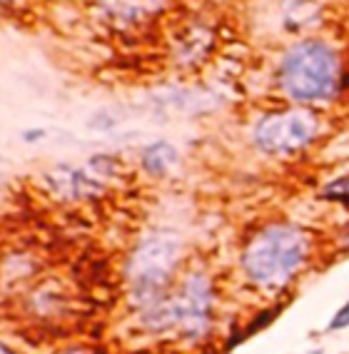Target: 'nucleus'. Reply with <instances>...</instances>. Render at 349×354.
I'll list each match as a JSON object with an SVG mask.
<instances>
[{"mask_svg": "<svg viewBox=\"0 0 349 354\" xmlns=\"http://www.w3.org/2000/svg\"><path fill=\"white\" fill-rule=\"evenodd\" d=\"M312 242L307 232L290 222H272L249 237L240 257L249 285L260 290H282L307 267Z\"/></svg>", "mask_w": 349, "mask_h": 354, "instance_id": "1", "label": "nucleus"}, {"mask_svg": "<svg viewBox=\"0 0 349 354\" xmlns=\"http://www.w3.org/2000/svg\"><path fill=\"white\" fill-rule=\"evenodd\" d=\"M212 312H215V287L207 274L190 272L165 299L140 310L138 324L150 335L180 332L185 339H197L212 324Z\"/></svg>", "mask_w": 349, "mask_h": 354, "instance_id": "2", "label": "nucleus"}, {"mask_svg": "<svg viewBox=\"0 0 349 354\" xmlns=\"http://www.w3.org/2000/svg\"><path fill=\"white\" fill-rule=\"evenodd\" d=\"M182 259V242L178 234H150L133 250L125 265L127 295L138 310L158 304L170 295L175 272Z\"/></svg>", "mask_w": 349, "mask_h": 354, "instance_id": "3", "label": "nucleus"}, {"mask_svg": "<svg viewBox=\"0 0 349 354\" xmlns=\"http://www.w3.org/2000/svg\"><path fill=\"white\" fill-rule=\"evenodd\" d=\"M282 88L299 102L334 97L339 90L337 55L322 43L294 45L282 63Z\"/></svg>", "mask_w": 349, "mask_h": 354, "instance_id": "4", "label": "nucleus"}, {"mask_svg": "<svg viewBox=\"0 0 349 354\" xmlns=\"http://www.w3.org/2000/svg\"><path fill=\"white\" fill-rule=\"evenodd\" d=\"M319 120L310 110H282L262 118L254 127V142L270 155H292L317 138Z\"/></svg>", "mask_w": 349, "mask_h": 354, "instance_id": "5", "label": "nucleus"}, {"mask_svg": "<svg viewBox=\"0 0 349 354\" xmlns=\"http://www.w3.org/2000/svg\"><path fill=\"white\" fill-rule=\"evenodd\" d=\"M142 167H145L147 175L153 177H162L167 175V172L175 167V162H178V150L170 145V142H153V145H147L145 150H142Z\"/></svg>", "mask_w": 349, "mask_h": 354, "instance_id": "6", "label": "nucleus"}, {"mask_svg": "<svg viewBox=\"0 0 349 354\" xmlns=\"http://www.w3.org/2000/svg\"><path fill=\"white\" fill-rule=\"evenodd\" d=\"M282 310H285V304H277V307H267V310H260L257 315L249 319V324L245 327V335L252 337L257 335V332H262V329H267L270 324L277 319L279 315H282Z\"/></svg>", "mask_w": 349, "mask_h": 354, "instance_id": "7", "label": "nucleus"}, {"mask_svg": "<svg viewBox=\"0 0 349 354\" xmlns=\"http://www.w3.org/2000/svg\"><path fill=\"white\" fill-rule=\"evenodd\" d=\"M322 200H332V203H342L344 207H349V175L339 177L334 183H330L322 190Z\"/></svg>", "mask_w": 349, "mask_h": 354, "instance_id": "8", "label": "nucleus"}, {"mask_svg": "<svg viewBox=\"0 0 349 354\" xmlns=\"http://www.w3.org/2000/svg\"><path fill=\"white\" fill-rule=\"evenodd\" d=\"M347 327H349V299L334 312V317H332L330 324H327V332H342V329H347Z\"/></svg>", "mask_w": 349, "mask_h": 354, "instance_id": "9", "label": "nucleus"}, {"mask_svg": "<svg viewBox=\"0 0 349 354\" xmlns=\"http://www.w3.org/2000/svg\"><path fill=\"white\" fill-rule=\"evenodd\" d=\"M339 242H342L344 252H349V222H347V225H344L342 234H339Z\"/></svg>", "mask_w": 349, "mask_h": 354, "instance_id": "10", "label": "nucleus"}, {"mask_svg": "<svg viewBox=\"0 0 349 354\" xmlns=\"http://www.w3.org/2000/svg\"><path fill=\"white\" fill-rule=\"evenodd\" d=\"M23 135H26L28 142H32V140H40V138H43L45 130H26V133H23Z\"/></svg>", "mask_w": 349, "mask_h": 354, "instance_id": "11", "label": "nucleus"}, {"mask_svg": "<svg viewBox=\"0 0 349 354\" xmlns=\"http://www.w3.org/2000/svg\"><path fill=\"white\" fill-rule=\"evenodd\" d=\"M65 354H90V352H85V349H70V352H65Z\"/></svg>", "mask_w": 349, "mask_h": 354, "instance_id": "12", "label": "nucleus"}, {"mask_svg": "<svg viewBox=\"0 0 349 354\" xmlns=\"http://www.w3.org/2000/svg\"><path fill=\"white\" fill-rule=\"evenodd\" d=\"M310 354H324L322 349H314V352H310Z\"/></svg>", "mask_w": 349, "mask_h": 354, "instance_id": "13", "label": "nucleus"}]
</instances>
